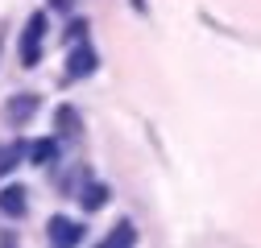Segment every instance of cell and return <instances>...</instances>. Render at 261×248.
<instances>
[{"label":"cell","mask_w":261,"mask_h":248,"mask_svg":"<svg viewBox=\"0 0 261 248\" xmlns=\"http://www.w3.org/2000/svg\"><path fill=\"white\" fill-rule=\"evenodd\" d=\"M46 240L58 244V248H79L87 240V228L79 220H71V215H50V224H46Z\"/></svg>","instance_id":"obj_2"},{"label":"cell","mask_w":261,"mask_h":248,"mask_svg":"<svg viewBox=\"0 0 261 248\" xmlns=\"http://www.w3.org/2000/svg\"><path fill=\"white\" fill-rule=\"evenodd\" d=\"M75 203H79L83 211H100V207L108 203V186H104V182H95V178L87 174V182L75 191Z\"/></svg>","instance_id":"obj_5"},{"label":"cell","mask_w":261,"mask_h":248,"mask_svg":"<svg viewBox=\"0 0 261 248\" xmlns=\"http://www.w3.org/2000/svg\"><path fill=\"white\" fill-rule=\"evenodd\" d=\"M42 38H46V13H34L21 29V67H38L42 62Z\"/></svg>","instance_id":"obj_1"},{"label":"cell","mask_w":261,"mask_h":248,"mask_svg":"<svg viewBox=\"0 0 261 248\" xmlns=\"http://www.w3.org/2000/svg\"><path fill=\"white\" fill-rule=\"evenodd\" d=\"M25 211H29V195H25V186H5V191H0V215H9V220H21Z\"/></svg>","instance_id":"obj_6"},{"label":"cell","mask_w":261,"mask_h":248,"mask_svg":"<svg viewBox=\"0 0 261 248\" xmlns=\"http://www.w3.org/2000/svg\"><path fill=\"white\" fill-rule=\"evenodd\" d=\"M50 5H54L58 13H67V9H71V0H50Z\"/></svg>","instance_id":"obj_12"},{"label":"cell","mask_w":261,"mask_h":248,"mask_svg":"<svg viewBox=\"0 0 261 248\" xmlns=\"http://www.w3.org/2000/svg\"><path fill=\"white\" fill-rule=\"evenodd\" d=\"M5 34H9V29H5V25H0V54H5Z\"/></svg>","instance_id":"obj_13"},{"label":"cell","mask_w":261,"mask_h":248,"mask_svg":"<svg viewBox=\"0 0 261 248\" xmlns=\"http://www.w3.org/2000/svg\"><path fill=\"white\" fill-rule=\"evenodd\" d=\"M104 248H128V244H137V228H133V220H116V228L100 240Z\"/></svg>","instance_id":"obj_9"},{"label":"cell","mask_w":261,"mask_h":248,"mask_svg":"<svg viewBox=\"0 0 261 248\" xmlns=\"http://www.w3.org/2000/svg\"><path fill=\"white\" fill-rule=\"evenodd\" d=\"M21 153H25V149H21L17 141H9V145H0V178H9V174H13L17 166H21Z\"/></svg>","instance_id":"obj_10"},{"label":"cell","mask_w":261,"mask_h":248,"mask_svg":"<svg viewBox=\"0 0 261 248\" xmlns=\"http://www.w3.org/2000/svg\"><path fill=\"white\" fill-rule=\"evenodd\" d=\"M38 108H42V100L34 96V91H21V96H13L9 104H5V112H0V120L9 124V129H25L29 120L38 116Z\"/></svg>","instance_id":"obj_3"},{"label":"cell","mask_w":261,"mask_h":248,"mask_svg":"<svg viewBox=\"0 0 261 248\" xmlns=\"http://www.w3.org/2000/svg\"><path fill=\"white\" fill-rule=\"evenodd\" d=\"M58 137H42V141H34V149H29V162H34L38 170H50L54 162H58Z\"/></svg>","instance_id":"obj_7"},{"label":"cell","mask_w":261,"mask_h":248,"mask_svg":"<svg viewBox=\"0 0 261 248\" xmlns=\"http://www.w3.org/2000/svg\"><path fill=\"white\" fill-rule=\"evenodd\" d=\"M54 124H58V137H62V141H75V137L83 133V120L75 116V108H71V104H62V108L54 112Z\"/></svg>","instance_id":"obj_8"},{"label":"cell","mask_w":261,"mask_h":248,"mask_svg":"<svg viewBox=\"0 0 261 248\" xmlns=\"http://www.w3.org/2000/svg\"><path fill=\"white\" fill-rule=\"evenodd\" d=\"M95 50L87 46V38H83V46L75 42V50H71V58H67V83H79V79H87L91 71H95Z\"/></svg>","instance_id":"obj_4"},{"label":"cell","mask_w":261,"mask_h":248,"mask_svg":"<svg viewBox=\"0 0 261 248\" xmlns=\"http://www.w3.org/2000/svg\"><path fill=\"white\" fill-rule=\"evenodd\" d=\"M79 38H87V21H71L67 25V42H79Z\"/></svg>","instance_id":"obj_11"}]
</instances>
